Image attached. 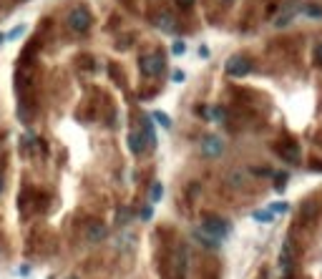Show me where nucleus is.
<instances>
[{
    "mask_svg": "<svg viewBox=\"0 0 322 279\" xmlns=\"http://www.w3.org/2000/svg\"><path fill=\"white\" fill-rule=\"evenodd\" d=\"M297 8H300L297 3H287V5H285V10H282L285 16H280V18H277V20H274V25H277V28L287 25V23H289L292 18H295V10H297Z\"/></svg>",
    "mask_w": 322,
    "mask_h": 279,
    "instance_id": "nucleus-11",
    "label": "nucleus"
},
{
    "mask_svg": "<svg viewBox=\"0 0 322 279\" xmlns=\"http://www.w3.org/2000/svg\"><path fill=\"white\" fill-rule=\"evenodd\" d=\"M287 209H289V204H287V201H277V204H272V209H269V211H272V214H285Z\"/></svg>",
    "mask_w": 322,
    "mask_h": 279,
    "instance_id": "nucleus-23",
    "label": "nucleus"
},
{
    "mask_svg": "<svg viewBox=\"0 0 322 279\" xmlns=\"http://www.w3.org/2000/svg\"><path fill=\"white\" fill-rule=\"evenodd\" d=\"M194 239H197V242H201L207 249H219V239L209 237V234H207V231H201V229H197V231H194Z\"/></svg>",
    "mask_w": 322,
    "mask_h": 279,
    "instance_id": "nucleus-13",
    "label": "nucleus"
},
{
    "mask_svg": "<svg viewBox=\"0 0 322 279\" xmlns=\"http://www.w3.org/2000/svg\"><path fill=\"white\" fill-rule=\"evenodd\" d=\"M151 216H154V209H151V207H146V209L141 211V219H143V222H149Z\"/></svg>",
    "mask_w": 322,
    "mask_h": 279,
    "instance_id": "nucleus-30",
    "label": "nucleus"
},
{
    "mask_svg": "<svg viewBox=\"0 0 322 279\" xmlns=\"http://www.w3.org/2000/svg\"><path fill=\"white\" fill-rule=\"evenodd\" d=\"M23 33H25V28H23V25H16V28H13L10 33H5L3 38H5V40H18V38H20Z\"/></svg>",
    "mask_w": 322,
    "mask_h": 279,
    "instance_id": "nucleus-20",
    "label": "nucleus"
},
{
    "mask_svg": "<svg viewBox=\"0 0 322 279\" xmlns=\"http://www.w3.org/2000/svg\"><path fill=\"white\" fill-rule=\"evenodd\" d=\"M302 10L307 13V16H310V18H322V8L320 5H312V3H307V5H302Z\"/></svg>",
    "mask_w": 322,
    "mask_h": 279,
    "instance_id": "nucleus-17",
    "label": "nucleus"
},
{
    "mask_svg": "<svg viewBox=\"0 0 322 279\" xmlns=\"http://www.w3.org/2000/svg\"><path fill=\"white\" fill-rule=\"evenodd\" d=\"M199 55H201V58H209V48L201 46V48H199Z\"/></svg>",
    "mask_w": 322,
    "mask_h": 279,
    "instance_id": "nucleus-32",
    "label": "nucleus"
},
{
    "mask_svg": "<svg viewBox=\"0 0 322 279\" xmlns=\"http://www.w3.org/2000/svg\"><path fill=\"white\" fill-rule=\"evenodd\" d=\"M0 194H3V176H0Z\"/></svg>",
    "mask_w": 322,
    "mask_h": 279,
    "instance_id": "nucleus-33",
    "label": "nucleus"
},
{
    "mask_svg": "<svg viewBox=\"0 0 322 279\" xmlns=\"http://www.w3.org/2000/svg\"><path fill=\"white\" fill-rule=\"evenodd\" d=\"M184 78H186V76H184V70H174V76H171V81H174V83H181Z\"/></svg>",
    "mask_w": 322,
    "mask_h": 279,
    "instance_id": "nucleus-29",
    "label": "nucleus"
},
{
    "mask_svg": "<svg viewBox=\"0 0 322 279\" xmlns=\"http://www.w3.org/2000/svg\"><path fill=\"white\" fill-rule=\"evenodd\" d=\"M292 272H295V257L280 254V274H282V279H289Z\"/></svg>",
    "mask_w": 322,
    "mask_h": 279,
    "instance_id": "nucleus-10",
    "label": "nucleus"
},
{
    "mask_svg": "<svg viewBox=\"0 0 322 279\" xmlns=\"http://www.w3.org/2000/svg\"><path fill=\"white\" fill-rule=\"evenodd\" d=\"M209 116H212L214 121H224V119H227V111H224V108H212Z\"/></svg>",
    "mask_w": 322,
    "mask_h": 279,
    "instance_id": "nucleus-26",
    "label": "nucleus"
},
{
    "mask_svg": "<svg viewBox=\"0 0 322 279\" xmlns=\"http://www.w3.org/2000/svg\"><path fill=\"white\" fill-rule=\"evenodd\" d=\"M224 70H227V76H232V78L250 76V73H252V61L247 55H232L227 61V66H224Z\"/></svg>",
    "mask_w": 322,
    "mask_h": 279,
    "instance_id": "nucleus-3",
    "label": "nucleus"
},
{
    "mask_svg": "<svg viewBox=\"0 0 322 279\" xmlns=\"http://www.w3.org/2000/svg\"><path fill=\"white\" fill-rule=\"evenodd\" d=\"M171 51H174V55H181V53L186 51V46H184V40H174V46H171Z\"/></svg>",
    "mask_w": 322,
    "mask_h": 279,
    "instance_id": "nucleus-27",
    "label": "nucleus"
},
{
    "mask_svg": "<svg viewBox=\"0 0 322 279\" xmlns=\"http://www.w3.org/2000/svg\"><path fill=\"white\" fill-rule=\"evenodd\" d=\"M315 214H317V207H315L312 201H307V204H304V209H302V214H300V219H312Z\"/></svg>",
    "mask_w": 322,
    "mask_h": 279,
    "instance_id": "nucleus-19",
    "label": "nucleus"
},
{
    "mask_svg": "<svg viewBox=\"0 0 322 279\" xmlns=\"http://www.w3.org/2000/svg\"><path fill=\"white\" fill-rule=\"evenodd\" d=\"M161 196H164V186H161V184L156 181V184L151 186V201H159Z\"/></svg>",
    "mask_w": 322,
    "mask_h": 279,
    "instance_id": "nucleus-22",
    "label": "nucleus"
},
{
    "mask_svg": "<svg viewBox=\"0 0 322 279\" xmlns=\"http://www.w3.org/2000/svg\"><path fill=\"white\" fill-rule=\"evenodd\" d=\"M277 154H280L282 158H287L289 164H297V161H300V149H297V143H282V146H277Z\"/></svg>",
    "mask_w": 322,
    "mask_h": 279,
    "instance_id": "nucleus-8",
    "label": "nucleus"
},
{
    "mask_svg": "<svg viewBox=\"0 0 322 279\" xmlns=\"http://www.w3.org/2000/svg\"><path fill=\"white\" fill-rule=\"evenodd\" d=\"M134 244H136V237H134V234H121L119 242H116L119 252H128V249H134Z\"/></svg>",
    "mask_w": 322,
    "mask_h": 279,
    "instance_id": "nucleus-14",
    "label": "nucleus"
},
{
    "mask_svg": "<svg viewBox=\"0 0 322 279\" xmlns=\"http://www.w3.org/2000/svg\"><path fill=\"white\" fill-rule=\"evenodd\" d=\"M3 40H5V38H3V35H0V43H3Z\"/></svg>",
    "mask_w": 322,
    "mask_h": 279,
    "instance_id": "nucleus-34",
    "label": "nucleus"
},
{
    "mask_svg": "<svg viewBox=\"0 0 322 279\" xmlns=\"http://www.w3.org/2000/svg\"><path fill=\"white\" fill-rule=\"evenodd\" d=\"M242 184H244V174H242V171H232V174H229V186H232V189H239Z\"/></svg>",
    "mask_w": 322,
    "mask_h": 279,
    "instance_id": "nucleus-16",
    "label": "nucleus"
},
{
    "mask_svg": "<svg viewBox=\"0 0 322 279\" xmlns=\"http://www.w3.org/2000/svg\"><path fill=\"white\" fill-rule=\"evenodd\" d=\"M68 279H78V277H68Z\"/></svg>",
    "mask_w": 322,
    "mask_h": 279,
    "instance_id": "nucleus-35",
    "label": "nucleus"
},
{
    "mask_svg": "<svg viewBox=\"0 0 322 279\" xmlns=\"http://www.w3.org/2000/svg\"><path fill=\"white\" fill-rule=\"evenodd\" d=\"M128 149H131V154H141L146 149V141H143L141 131H131L128 134Z\"/></svg>",
    "mask_w": 322,
    "mask_h": 279,
    "instance_id": "nucleus-9",
    "label": "nucleus"
},
{
    "mask_svg": "<svg viewBox=\"0 0 322 279\" xmlns=\"http://www.w3.org/2000/svg\"><path fill=\"white\" fill-rule=\"evenodd\" d=\"M86 237H89V242H101L106 237V227L104 224H91L86 229Z\"/></svg>",
    "mask_w": 322,
    "mask_h": 279,
    "instance_id": "nucleus-12",
    "label": "nucleus"
},
{
    "mask_svg": "<svg viewBox=\"0 0 322 279\" xmlns=\"http://www.w3.org/2000/svg\"><path fill=\"white\" fill-rule=\"evenodd\" d=\"M177 5H179L181 10H189V8L194 5V0H177Z\"/></svg>",
    "mask_w": 322,
    "mask_h": 279,
    "instance_id": "nucleus-28",
    "label": "nucleus"
},
{
    "mask_svg": "<svg viewBox=\"0 0 322 279\" xmlns=\"http://www.w3.org/2000/svg\"><path fill=\"white\" fill-rule=\"evenodd\" d=\"M171 267H174V279H184V272H186V249H184V246L177 249Z\"/></svg>",
    "mask_w": 322,
    "mask_h": 279,
    "instance_id": "nucleus-7",
    "label": "nucleus"
},
{
    "mask_svg": "<svg viewBox=\"0 0 322 279\" xmlns=\"http://www.w3.org/2000/svg\"><path fill=\"white\" fill-rule=\"evenodd\" d=\"M164 66H166V61H164L161 53H146V55L139 58V68H141L143 76H149V78L159 76V73L164 70Z\"/></svg>",
    "mask_w": 322,
    "mask_h": 279,
    "instance_id": "nucleus-2",
    "label": "nucleus"
},
{
    "mask_svg": "<svg viewBox=\"0 0 322 279\" xmlns=\"http://www.w3.org/2000/svg\"><path fill=\"white\" fill-rule=\"evenodd\" d=\"M315 53H317V63L322 66V43H317V48H315Z\"/></svg>",
    "mask_w": 322,
    "mask_h": 279,
    "instance_id": "nucleus-31",
    "label": "nucleus"
},
{
    "mask_svg": "<svg viewBox=\"0 0 322 279\" xmlns=\"http://www.w3.org/2000/svg\"><path fill=\"white\" fill-rule=\"evenodd\" d=\"M222 151H224V141L219 139V136L209 134V136L201 139V154H204V156L214 158V156H222Z\"/></svg>",
    "mask_w": 322,
    "mask_h": 279,
    "instance_id": "nucleus-5",
    "label": "nucleus"
},
{
    "mask_svg": "<svg viewBox=\"0 0 322 279\" xmlns=\"http://www.w3.org/2000/svg\"><path fill=\"white\" fill-rule=\"evenodd\" d=\"M68 25L73 33H86L91 28V13L86 8H73L68 13Z\"/></svg>",
    "mask_w": 322,
    "mask_h": 279,
    "instance_id": "nucleus-4",
    "label": "nucleus"
},
{
    "mask_svg": "<svg viewBox=\"0 0 322 279\" xmlns=\"http://www.w3.org/2000/svg\"><path fill=\"white\" fill-rule=\"evenodd\" d=\"M201 231H207L209 237H214V239L222 242V239L229 237L232 224L227 222V219L216 216V214H204V216H201Z\"/></svg>",
    "mask_w": 322,
    "mask_h": 279,
    "instance_id": "nucleus-1",
    "label": "nucleus"
},
{
    "mask_svg": "<svg viewBox=\"0 0 322 279\" xmlns=\"http://www.w3.org/2000/svg\"><path fill=\"white\" fill-rule=\"evenodd\" d=\"M287 179H289L287 174H277V176H274V189H277V192H282V189H285Z\"/></svg>",
    "mask_w": 322,
    "mask_h": 279,
    "instance_id": "nucleus-21",
    "label": "nucleus"
},
{
    "mask_svg": "<svg viewBox=\"0 0 322 279\" xmlns=\"http://www.w3.org/2000/svg\"><path fill=\"white\" fill-rule=\"evenodd\" d=\"M227 3H234V0H227Z\"/></svg>",
    "mask_w": 322,
    "mask_h": 279,
    "instance_id": "nucleus-36",
    "label": "nucleus"
},
{
    "mask_svg": "<svg viewBox=\"0 0 322 279\" xmlns=\"http://www.w3.org/2000/svg\"><path fill=\"white\" fill-rule=\"evenodd\" d=\"M143 141H146V146H149V149H154V146H156V134H154L151 121H143Z\"/></svg>",
    "mask_w": 322,
    "mask_h": 279,
    "instance_id": "nucleus-15",
    "label": "nucleus"
},
{
    "mask_svg": "<svg viewBox=\"0 0 322 279\" xmlns=\"http://www.w3.org/2000/svg\"><path fill=\"white\" fill-rule=\"evenodd\" d=\"M154 121H156V123H161L164 128H171V119H169L166 113H161V111H154Z\"/></svg>",
    "mask_w": 322,
    "mask_h": 279,
    "instance_id": "nucleus-18",
    "label": "nucleus"
},
{
    "mask_svg": "<svg viewBox=\"0 0 322 279\" xmlns=\"http://www.w3.org/2000/svg\"><path fill=\"white\" fill-rule=\"evenodd\" d=\"M151 23L159 28L161 33H174V31H177V20H174V16L169 10H159L156 16L151 18Z\"/></svg>",
    "mask_w": 322,
    "mask_h": 279,
    "instance_id": "nucleus-6",
    "label": "nucleus"
},
{
    "mask_svg": "<svg viewBox=\"0 0 322 279\" xmlns=\"http://www.w3.org/2000/svg\"><path fill=\"white\" fill-rule=\"evenodd\" d=\"M131 219V214H128V209H121L119 214H116V222H119L121 227H126V222Z\"/></svg>",
    "mask_w": 322,
    "mask_h": 279,
    "instance_id": "nucleus-25",
    "label": "nucleus"
},
{
    "mask_svg": "<svg viewBox=\"0 0 322 279\" xmlns=\"http://www.w3.org/2000/svg\"><path fill=\"white\" fill-rule=\"evenodd\" d=\"M252 216H254V222H272L274 214H272V211H254Z\"/></svg>",
    "mask_w": 322,
    "mask_h": 279,
    "instance_id": "nucleus-24",
    "label": "nucleus"
}]
</instances>
